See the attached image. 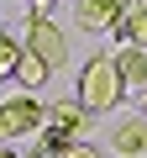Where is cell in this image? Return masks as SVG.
I'll return each instance as SVG.
<instances>
[{"mask_svg": "<svg viewBox=\"0 0 147 158\" xmlns=\"http://www.w3.org/2000/svg\"><path fill=\"white\" fill-rule=\"evenodd\" d=\"M126 100V90H121V79H116V63L105 58V53H95L84 69H79V95H74V106H79L84 116H105V111H116Z\"/></svg>", "mask_w": 147, "mask_h": 158, "instance_id": "cell-1", "label": "cell"}, {"mask_svg": "<svg viewBox=\"0 0 147 158\" xmlns=\"http://www.w3.org/2000/svg\"><path fill=\"white\" fill-rule=\"evenodd\" d=\"M79 132H84V111L74 106V100H58V106H47V116H42V153L47 158H63L74 142H79Z\"/></svg>", "mask_w": 147, "mask_h": 158, "instance_id": "cell-2", "label": "cell"}, {"mask_svg": "<svg viewBox=\"0 0 147 158\" xmlns=\"http://www.w3.org/2000/svg\"><path fill=\"white\" fill-rule=\"evenodd\" d=\"M21 48H26V53H37L47 69H63V63H68V37H63V27H58L53 16H42V11H32Z\"/></svg>", "mask_w": 147, "mask_h": 158, "instance_id": "cell-3", "label": "cell"}, {"mask_svg": "<svg viewBox=\"0 0 147 158\" xmlns=\"http://www.w3.org/2000/svg\"><path fill=\"white\" fill-rule=\"evenodd\" d=\"M42 116H47V106L37 100V95H11V100H0V142H21V137H32L37 127H42Z\"/></svg>", "mask_w": 147, "mask_h": 158, "instance_id": "cell-4", "label": "cell"}, {"mask_svg": "<svg viewBox=\"0 0 147 158\" xmlns=\"http://www.w3.org/2000/svg\"><path fill=\"white\" fill-rule=\"evenodd\" d=\"M110 63H116V79H121V90H126V95L142 106V100H147V53H142V48H121Z\"/></svg>", "mask_w": 147, "mask_h": 158, "instance_id": "cell-5", "label": "cell"}, {"mask_svg": "<svg viewBox=\"0 0 147 158\" xmlns=\"http://www.w3.org/2000/svg\"><path fill=\"white\" fill-rule=\"evenodd\" d=\"M126 6H131V0H79L74 16H79L84 32H116V21L126 16Z\"/></svg>", "mask_w": 147, "mask_h": 158, "instance_id": "cell-6", "label": "cell"}, {"mask_svg": "<svg viewBox=\"0 0 147 158\" xmlns=\"http://www.w3.org/2000/svg\"><path fill=\"white\" fill-rule=\"evenodd\" d=\"M121 48H142L147 53V0H131L126 6V16L116 21V32H110Z\"/></svg>", "mask_w": 147, "mask_h": 158, "instance_id": "cell-7", "label": "cell"}, {"mask_svg": "<svg viewBox=\"0 0 147 158\" xmlns=\"http://www.w3.org/2000/svg\"><path fill=\"white\" fill-rule=\"evenodd\" d=\"M110 148H116L121 158H147V121H142V116H137V121H121L116 137H110Z\"/></svg>", "mask_w": 147, "mask_h": 158, "instance_id": "cell-8", "label": "cell"}, {"mask_svg": "<svg viewBox=\"0 0 147 158\" xmlns=\"http://www.w3.org/2000/svg\"><path fill=\"white\" fill-rule=\"evenodd\" d=\"M47 74H53V69H47L37 53H26V48H21V58H16V74H11L16 85H21V95H37V90L47 85Z\"/></svg>", "mask_w": 147, "mask_h": 158, "instance_id": "cell-9", "label": "cell"}, {"mask_svg": "<svg viewBox=\"0 0 147 158\" xmlns=\"http://www.w3.org/2000/svg\"><path fill=\"white\" fill-rule=\"evenodd\" d=\"M16 58H21V42H16L11 32H0V79L16 74Z\"/></svg>", "mask_w": 147, "mask_h": 158, "instance_id": "cell-10", "label": "cell"}, {"mask_svg": "<svg viewBox=\"0 0 147 158\" xmlns=\"http://www.w3.org/2000/svg\"><path fill=\"white\" fill-rule=\"evenodd\" d=\"M63 158H105V153H100V148H95V142H84V137H79V142H74V148H68V153H63Z\"/></svg>", "mask_w": 147, "mask_h": 158, "instance_id": "cell-11", "label": "cell"}, {"mask_svg": "<svg viewBox=\"0 0 147 158\" xmlns=\"http://www.w3.org/2000/svg\"><path fill=\"white\" fill-rule=\"evenodd\" d=\"M26 6H32V11H42V16H47V0H26Z\"/></svg>", "mask_w": 147, "mask_h": 158, "instance_id": "cell-12", "label": "cell"}, {"mask_svg": "<svg viewBox=\"0 0 147 158\" xmlns=\"http://www.w3.org/2000/svg\"><path fill=\"white\" fill-rule=\"evenodd\" d=\"M0 158H21V153H16V148H6V142H0Z\"/></svg>", "mask_w": 147, "mask_h": 158, "instance_id": "cell-13", "label": "cell"}, {"mask_svg": "<svg viewBox=\"0 0 147 158\" xmlns=\"http://www.w3.org/2000/svg\"><path fill=\"white\" fill-rule=\"evenodd\" d=\"M21 158H47V153H42V148H32V153H21Z\"/></svg>", "mask_w": 147, "mask_h": 158, "instance_id": "cell-14", "label": "cell"}, {"mask_svg": "<svg viewBox=\"0 0 147 158\" xmlns=\"http://www.w3.org/2000/svg\"><path fill=\"white\" fill-rule=\"evenodd\" d=\"M142 106H147V100H142Z\"/></svg>", "mask_w": 147, "mask_h": 158, "instance_id": "cell-15", "label": "cell"}]
</instances>
